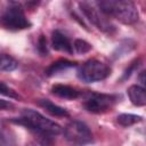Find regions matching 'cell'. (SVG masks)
Wrapping results in <instances>:
<instances>
[{
	"instance_id": "obj_12",
	"label": "cell",
	"mask_w": 146,
	"mask_h": 146,
	"mask_svg": "<svg viewBox=\"0 0 146 146\" xmlns=\"http://www.w3.org/2000/svg\"><path fill=\"white\" fill-rule=\"evenodd\" d=\"M38 104L44 108L48 113H50L51 115H55V116H68V112L64 108V107H60L56 104H54L52 102L48 100V99H40L38 102Z\"/></svg>"
},
{
	"instance_id": "obj_7",
	"label": "cell",
	"mask_w": 146,
	"mask_h": 146,
	"mask_svg": "<svg viewBox=\"0 0 146 146\" xmlns=\"http://www.w3.org/2000/svg\"><path fill=\"white\" fill-rule=\"evenodd\" d=\"M79 7L81 9V11L83 13V15L94 24L96 25L99 30H102L103 32H106V33H112L115 31V26L108 22L105 17H104V14L95 8V6L90 2H79Z\"/></svg>"
},
{
	"instance_id": "obj_5",
	"label": "cell",
	"mask_w": 146,
	"mask_h": 146,
	"mask_svg": "<svg viewBox=\"0 0 146 146\" xmlns=\"http://www.w3.org/2000/svg\"><path fill=\"white\" fill-rule=\"evenodd\" d=\"M110 74H111V67L97 59L87 60L78 72L79 79L87 83L105 80L107 76H110Z\"/></svg>"
},
{
	"instance_id": "obj_18",
	"label": "cell",
	"mask_w": 146,
	"mask_h": 146,
	"mask_svg": "<svg viewBox=\"0 0 146 146\" xmlns=\"http://www.w3.org/2000/svg\"><path fill=\"white\" fill-rule=\"evenodd\" d=\"M38 51L41 56L48 55V47H47V39L44 35H40L38 40Z\"/></svg>"
},
{
	"instance_id": "obj_17",
	"label": "cell",
	"mask_w": 146,
	"mask_h": 146,
	"mask_svg": "<svg viewBox=\"0 0 146 146\" xmlns=\"http://www.w3.org/2000/svg\"><path fill=\"white\" fill-rule=\"evenodd\" d=\"M0 95H3V96H7L9 98H15V99H19V95L16 94L15 90H13L11 88H9L7 84H5L3 82L0 81Z\"/></svg>"
},
{
	"instance_id": "obj_22",
	"label": "cell",
	"mask_w": 146,
	"mask_h": 146,
	"mask_svg": "<svg viewBox=\"0 0 146 146\" xmlns=\"http://www.w3.org/2000/svg\"><path fill=\"white\" fill-rule=\"evenodd\" d=\"M144 75H145V71H141L140 74H139V80H140V82H141L143 86L145 84V78H144Z\"/></svg>"
},
{
	"instance_id": "obj_21",
	"label": "cell",
	"mask_w": 146,
	"mask_h": 146,
	"mask_svg": "<svg viewBox=\"0 0 146 146\" xmlns=\"http://www.w3.org/2000/svg\"><path fill=\"white\" fill-rule=\"evenodd\" d=\"M14 105L10 103V102H7V100H3V99H0V111H3V110H9Z\"/></svg>"
},
{
	"instance_id": "obj_6",
	"label": "cell",
	"mask_w": 146,
	"mask_h": 146,
	"mask_svg": "<svg viewBox=\"0 0 146 146\" xmlns=\"http://www.w3.org/2000/svg\"><path fill=\"white\" fill-rule=\"evenodd\" d=\"M119 100L117 95H110V94H97L91 92L86 98L83 106L90 113H104L111 110Z\"/></svg>"
},
{
	"instance_id": "obj_20",
	"label": "cell",
	"mask_w": 146,
	"mask_h": 146,
	"mask_svg": "<svg viewBox=\"0 0 146 146\" xmlns=\"http://www.w3.org/2000/svg\"><path fill=\"white\" fill-rule=\"evenodd\" d=\"M51 138H52V137H40L41 146H55Z\"/></svg>"
},
{
	"instance_id": "obj_16",
	"label": "cell",
	"mask_w": 146,
	"mask_h": 146,
	"mask_svg": "<svg viewBox=\"0 0 146 146\" xmlns=\"http://www.w3.org/2000/svg\"><path fill=\"white\" fill-rule=\"evenodd\" d=\"M5 127L0 123V146H14V140L8 136V131L3 129Z\"/></svg>"
},
{
	"instance_id": "obj_3",
	"label": "cell",
	"mask_w": 146,
	"mask_h": 146,
	"mask_svg": "<svg viewBox=\"0 0 146 146\" xmlns=\"http://www.w3.org/2000/svg\"><path fill=\"white\" fill-rule=\"evenodd\" d=\"M1 24L11 31H18V30H25L31 26L30 21L26 18L24 9L19 3L11 2L2 13L0 17Z\"/></svg>"
},
{
	"instance_id": "obj_15",
	"label": "cell",
	"mask_w": 146,
	"mask_h": 146,
	"mask_svg": "<svg viewBox=\"0 0 146 146\" xmlns=\"http://www.w3.org/2000/svg\"><path fill=\"white\" fill-rule=\"evenodd\" d=\"M72 46L78 54H86V52L90 51L92 48L89 42H87L86 40H82V39H76Z\"/></svg>"
},
{
	"instance_id": "obj_4",
	"label": "cell",
	"mask_w": 146,
	"mask_h": 146,
	"mask_svg": "<svg viewBox=\"0 0 146 146\" xmlns=\"http://www.w3.org/2000/svg\"><path fill=\"white\" fill-rule=\"evenodd\" d=\"M64 138L70 146H86L92 143V133L81 121H72L64 129Z\"/></svg>"
},
{
	"instance_id": "obj_8",
	"label": "cell",
	"mask_w": 146,
	"mask_h": 146,
	"mask_svg": "<svg viewBox=\"0 0 146 146\" xmlns=\"http://www.w3.org/2000/svg\"><path fill=\"white\" fill-rule=\"evenodd\" d=\"M51 47L58 51H64L67 54L73 52V46L68 36L59 30H55L51 34Z\"/></svg>"
},
{
	"instance_id": "obj_14",
	"label": "cell",
	"mask_w": 146,
	"mask_h": 146,
	"mask_svg": "<svg viewBox=\"0 0 146 146\" xmlns=\"http://www.w3.org/2000/svg\"><path fill=\"white\" fill-rule=\"evenodd\" d=\"M117 122L119 124H121L122 127H130L135 123H138L143 120V117L140 115H136V114H128V113H123L120 114L117 116Z\"/></svg>"
},
{
	"instance_id": "obj_19",
	"label": "cell",
	"mask_w": 146,
	"mask_h": 146,
	"mask_svg": "<svg viewBox=\"0 0 146 146\" xmlns=\"http://www.w3.org/2000/svg\"><path fill=\"white\" fill-rule=\"evenodd\" d=\"M138 65H139V59H136L135 62H132L131 63V65L125 70V72H124V74H123V76H122V80H125V79H128L130 75H131V73L136 70V67H138Z\"/></svg>"
},
{
	"instance_id": "obj_2",
	"label": "cell",
	"mask_w": 146,
	"mask_h": 146,
	"mask_svg": "<svg viewBox=\"0 0 146 146\" xmlns=\"http://www.w3.org/2000/svg\"><path fill=\"white\" fill-rule=\"evenodd\" d=\"M98 9L107 16H112L123 24H135L139 19L137 7L128 0H105L96 2Z\"/></svg>"
},
{
	"instance_id": "obj_11",
	"label": "cell",
	"mask_w": 146,
	"mask_h": 146,
	"mask_svg": "<svg viewBox=\"0 0 146 146\" xmlns=\"http://www.w3.org/2000/svg\"><path fill=\"white\" fill-rule=\"evenodd\" d=\"M76 65L75 62H71V60H67V59H59V60H56L54 63H51L47 70H46V75L48 76H52L62 71H65L67 68H71V67H74Z\"/></svg>"
},
{
	"instance_id": "obj_13",
	"label": "cell",
	"mask_w": 146,
	"mask_h": 146,
	"mask_svg": "<svg viewBox=\"0 0 146 146\" xmlns=\"http://www.w3.org/2000/svg\"><path fill=\"white\" fill-rule=\"evenodd\" d=\"M17 66H18V63L14 57H11L7 54L0 52V71L10 72V71L16 70Z\"/></svg>"
},
{
	"instance_id": "obj_1",
	"label": "cell",
	"mask_w": 146,
	"mask_h": 146,
	"mask_svg": "<svg viewBox=\"0 0 146 146\" xmlns=\"http://www.w3.org/2000/svg\"><path fill=\"white\" fill-rule=\"evenodd\" d=\"M11 121L24 125L25 128L38 133L40 137H55L62 132V127L58 123L47 119L41 113L31 108L24 110L19 119H13Z\"/></svg>"
},
{
	"instance_id": "obj_9",
	"label": "cell",
	"mask_w": 146,
	"mask_h": 146,
	"mask_svg": "<svg viewBox=\"0 0 146 146\" xmlns=\"http://www.w3.org/2000/svg\"><path fill=\"white\" fill-rule=\"evenodd\" d=\"M128 96L135 106H144L146 104V91L144 87L133 84L128 88Z\"/></svg>"
},
{
	"instance_id": "obj_10",
	"label": "cell",
	"mask_w": 146,
	"mask_h": 146,
	"mask_svg": "<svg viewBox=\"0 0 146 146\" xmlns=\"http://www.w3.org/2000/svg\"><path fill=\"white\" fill-rule=\"evenodd\" d=\"M51 92L54 95L60 97V98H64V99H75L81 95L78 89H75L73 87H70V86H66V84H55V86H52Z\"/></svg>"
}]
</instances>
